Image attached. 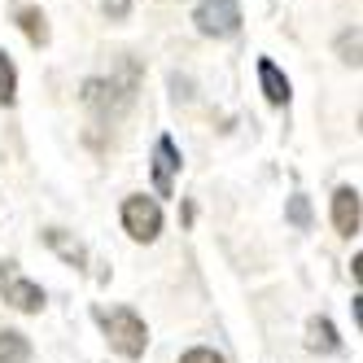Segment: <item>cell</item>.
Returning <instances> with one entry per match:
<instances>
[{
	"mask_svg": "<svg viewBox=\"0 0 363 363\" xmlns=\"http://www.w3.org/2000/svg\"><path fill=\"white\" fill-rule=\"evenodd\" d=\"M31 359V342L22 333H13V328H5L0 333V363H27Z\"/></svg>",
	"mask_w": 363,
	"mask_h": 363,
	"instance_id": "obj_12",
	"label": "cell"
},
{
	"mask_svg": "<svg viewBox=\"0 0 363 363\" xmlns=\"http://www.w3.org/2000/svg\"><path fill=\"white\" fill-rule=\"evenodd\" d=\"M350 311H354V320H359V328H363V294H359V298L350 302Z\"/></svg>",
	"mask_w": 363,
	"mask_h": 363,
	"instance_id": "obj_18",
	"label": "cell"
},
{
	"mask_svg": "<svg viewBox=\"0 0 363 363\" xmlns=\"http://www.w3.org/2000/svg\"><path fill=\"white\" fill-rule=\"evenodd\" d=\"M289 223H294V228H311V201H306L302 193L289 201Z\"/></svg>",
	"mask_w": 363,
	"mask_h": 363,
	"instance_id": "obj_15",
	"label": "cell"
},
{
	"mask_svg": "<svg viewBox=\"0 0 363 363\" xmlns=\"http://www.w3.org/2000/svg\"><path fill=\"white\" fill-rule=\"evenodd\" d=\"M193 22H197V31L211 35V40H232L241 31V5L237 0H201L193 9Z\"/></svg>",
	"mask_w": 363,
	"mask_h": 363,
	"instance_id": "obj_2",
	"label": "cell"
},
{
	"mask_svg": "<svg viewBox=\"0 0 363 363\" xmlns=\"http://www.w3.org/2000/svg\"><path fill=\"white\" fill-rule=\"evenodd\" d=\"M258 84H263V92H267V101H272V106H289V79H284V74H280V66L272 62V57H263V62H258Z\"/></svg>",
	"mask_w": 363,
	"mask_h": 363,
	"instance_id": "obj_8",
	"label": "cell"
},
{
	"mask_svg": "<svg viewBox=\"0 0 363 363\" xmlns=\"http://www.w3.org/2000/svg\"><path fill=\"white\" fill-rule=\"evenodd\" d=\"M84 101L88 110H96L101 118H114L118 110H127V101H132V79L118 84V79H88L84 84Z\"/></svg>",
	"mask_w": 363,
	"mask_h": 363,
	"instance_id": "obj_4",
	"label": "cell"
},
{
	"mask_svg": "<svg viewBox=\"0 0 363 363\" xmlns=\"http://www.w3.org/2000/svg\"><path fill=\"white\" fill-rule=\"evenodd\" d=\"M18 101V70L9 62V53L0 48V106H13Z\"/></svg>",
	"mask_w": 363,
	"mask_h": 363,
	"instance_id": "obj_14",
	"label": "cell"
},
{
	"mask_svg": "<svg viewBox=\"0 0 363 363\" xmlns=\"http://www.w3.org/2000/svg\"><path fill=\"white\" fill-rule=\"evenodd\" d=\"M333 48H337V57H342L346 66H363V27H346L333 40Z\"/></svg>",
	"mask_w": 363,
	"mask_h": 363,
	"instance_id": "obj_11",
	"label": "cell"
},
{
	"mask_svg": "<svg viewBox=\"0 0 363 363\" xmlns=\"http://www.w3.org/2000/svg\"><path fill=\"white\" fill-rule=\"evenodd\" d=\"M350 267H354V280L363 284V254H354V263H350Z\"/></svg>",
	"mask_w": 363,
	"mask_h": 363,
	"instance_id": "obj_19",
	"label": "cell"
},
{
	"mask_svg": "<svg viewBox=\"0 0 363 363\" xmlns=\"http://www.w3.org/2000/svg\"><path fill=\"white\" fill-rule=\"evenodd\" d=\"M306 346H311V350H324V354H333V350L342 346V342H337V328H333L328 320H311V324H306Z\"/></svg>",
	"mask_w": 363,
	"mask_h": 363,
	"instance_id": "obj_13",
	"label": "cell"
},
{
	"mask_svg": "<svg viewBox=\"0 0 363 363\" xmlns=\"http://www.w3.org/2000/svg\"><path fill=\"white\" fill-rule=\"evenodd\" d=\"M123 228H127V237L132 241H158V232H162V206L153 201V197H127L123 201Z\"/></svg>",
	"mask_w": 363,
	"mask_h": 363,
	"instance_id": "obj_3",
	"label": "cell"
},
{
	"mask_svg": "<svg viewBox=\"0 0 363 363\" xmlns=\"http://www.w3.org/2000/svg\"><path fill=\"white\" fill-rule=\"evenodd\" d=\"M127 5H132V0H101L106 18H127Z\"/></svg>",
	"mask_w": 363,
	"mask_h": 363,
	"instance_id": "obj_17",
	"label": "cell"
},
{
	"mask_svg": "<svg viewBox=\"0 0 363 363\" xmlns=\"http://www.w3.org/2000/svg\"><path fill=\"white\" fill-rule=\"evenodd\" d=\"M359 223H363V201H359V193L354 189H337L333 193V228L342 232V237H354Z\"/></svg>",
	"mask_w": 363,
	"mask_h": 363,
	"instance_id": "obj_6",
	"label": "cell"
},
{
	"mask_svg": "<svg viewBox=\"0 0 363 363\" xmlns=\"http://www.w3.org/2000/svg\"><path fill=\"white\" fill-rule=\"evenodd\" d=\"M18 27H22V35H27L35 48H44V44H48V18H44V9L22 5V9H18Z\"/></svg>",
	"mask_w": 363,
	"mask_h": 363,
	"instance_id": "obj_10",
	"label": "cell"
},
{
	"mask_svg": "<svg viewBox=\"0 0 363 363\" xmlns=\"http://www.w3.org/2000/svg\"><path fill=\"white\" fill-rule=\"evenodd\" d=\"M96 324L106 328V342L123 354V359H140L145 354V346H149V328H145V320L136 315L132 306H96Z\"/></svg>",
	"mask_w": 363,
	"mask_h": 363,
	"instance_id": "obj_1",
	"label": "cell"
},
{
	"mask_svg": "<svg viewBox=\"0 0 363 363\" xmlns=\"http://www.w3.org/2000/svg\"><path fill=\"white\" fill-rule=\"evenodd\" d=\"M44 241H48V250H57V258H66L70 267H84V263H88V250H84L79 241H70L62 228H48Z\"/></svg>",
	"mask_w": 363,
	"mask_h": 363,
	"instance_id": "obj_9",
	"label": "cell"
},
{
	"mask_svg": "<svg viewBox=\"0 0 363 363\" xmlns=\"http://www.w3.org/2000/svg\"><path fill=\"white\" fill-rule=\"evenodd\" d=\"M0 289H5V302H13L18 311H40L44 306V289L22 276L18 263H0Z\"/></svg>",
	"mask_w": 363,
	"mask_h": 363,
	"instance_id": "obj_5",
	"label": "cell"
},
{
	"mask_svg": "<svg viewBox=\"0 0 363 363\" xmlns=\"http://www.w3.org/2000/svg\"><path fill=\"white\" fill-rule=\"evenodd\" d=\"M179 363H228V359L215 354V350H206V346H197V350H184V354H179Z\"/></svg>",
	"mask_w": 363,
	"mask_h": 363,
	"instance_id": "obj_16",
	"label": "cell"
},
{
	"mask_svg": "<svg viewBox=\"0 0 363 363\" xmlns=\"http://www.w3.org/2000/svg\"><path fill=\"white\" fill-rule=\"evenodd\" d=\"M179 171V149H175V140L171 136H158V145H153V184H158V193L162 197H171V175Z\"/></svg>",
	"mask_w": 363,
	"mask_h": 363,
	"instance_id": "obj_7",
	"label": "cell"
}]
</instances>
